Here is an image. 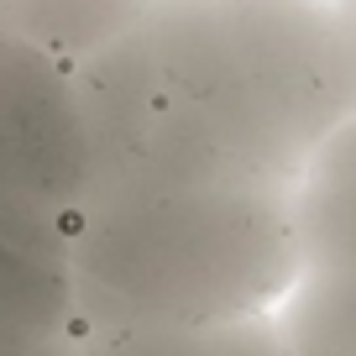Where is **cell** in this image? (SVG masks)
Instances as JSON below:
<instances>
[{"label":"cell","mask_w":356,"mask_h":356,"mask_svg":"<svg viewBox=\"0 0 356 356\" xmlns=\"http://www.w3.org/2000/svg\"><path fill=\"white\" fill-rule=\"evenodd\" d=\"M63 231L79 330L273 314L304 278L293 184L246 168L111 178Z\"/></svg>","instance_id":"1"},{"label":"cell","mask_w":356,"mask_h":356,"mask_svg":"<svg viewBox=\"0 0 356 356\" xmlns=\"http://www.w3.org/2000/svg\"><path fill=\"white\" fill-rule=\"evenodd\" d=\"M136 42L168 115L252 173L293 184L356 121V68L330 0H157Z\"/></svg>","instance_id":"2"},{"label":"cell","mask_w":356,"mask_h":356,"mask_svg":"<svg viewBox=\"0 0 356 356\" xmlns=\"http://www.w3.org/2000/svg\"><path fill=\"white\" fill-rule=\"evenodd\" d=\"M84 189L74 74L0 26V215L68 220Z\"/></svg>","instance_id":"3"},{"label":"cell","mask_w":356,"mask_h":356,"mask_svg":"<svg viewBox=\"0 0 356 356\" xmlns=\"http://www.w3.org/2000/svg\"><path fill=\"white\" fill-rule=\"evenodd\" d=\"M0 314L79 330L63 220H53V215H0Z\"/></svg>","instance_id":"4"},{"label":"cell","mask_w":356,"mask_h":356,"mask_svg":"<svg viewBox=\"0 0 356 356\" xmlns=\"http://www.w3.org/2000/svg\"><path fill=\"white\" fill-rule=\"evenodd\" d=\"M304 273H356V121H346L293 178Z\"/></svg>","instance_id":"5"},{"label":"cell","mask_w":356,"mask_h":356,"mask_svg":"<svg viewBox=\"0 0 356 356\" xmlns=\"http://www.w3.org/2000/svg\"><path fill=\"white\" fill-rule=\"evenodd\" d=\"M157 0H0V26L74 74L147 22Z\"/></svg>","instance_id":"6"},{"label":"cell","mask_w":356,"mask_h":356,"mask_svg":"<svg viewBox=\"0 0 356 356\" xmlns=\"http://www.w3.org/2000/svg\"><path fill=\"white\" fill-rule=\"evenodd\" d=\"M74 356H299L278 309L210 325H126V330H79Z\"/></svg>","instance_id":"7"},{"label":"cell","mask_w":356,"mask_h":356,"mask_svg":"<svg viewBox=\"0 0 356 356\" xmlns=\"http://www.w3.org/2000/svg\"><path fill=\"white\" fill-rule=\"evenodd\" d=\"M278 320L299 356H356V273H304Z\"/></svg>","instance_id":"8"},{"label":"cell","mask_w":356,"mask_h":356,"mask_svg":"<svg viewBox=\"0 0 356 356\" xmlns=\"http://www.w3.org/2000/svg\"><path fill=\"white\" fill-rule=\"evenodd\" d=\"M74 351H79V330L0 314V356H74Z\"/></svg>","instance_id":"9"},{"label":"cell","mask_w":356,"mask_h":356,"mask_svg":"<svg viewBox=\"0 0 356 356\" xmlns=\"http://www.w3.org/2000/svg\"><path fill=\"white\" fill-rule=\"evenodd\" d=\"M335 16H341V32H346V47H351V68H356V0H330Z\"/></svg>","instance_id":"10"}]
</instances>
